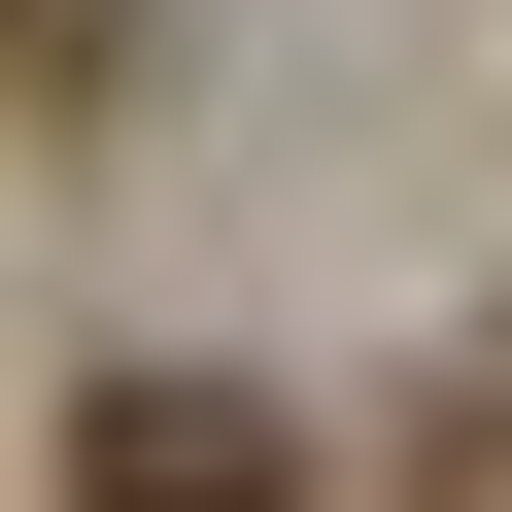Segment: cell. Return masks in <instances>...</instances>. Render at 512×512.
Returning <instances> with one entry per match:
<instances>
[{
    "label": "cell",
    "mask_w": 512,
    "mask_h": 512,
    "mask_svg": "<svg viewBox=\"0 0 512 512\" xmlns=\"http://www.w3.org/2000/svg\"><path fill=\"white\" fill-rule=\"evenodd\" d=\"M69 512H308L274 376H69Z\"/></svg>",
    "instance_id": "obj_1"
},
{
    "label": "cell",
    "mask_w": 512,
    "mask_h": 512,
    "mask_svg": "<svg viewBox=\"0 0 512 512\" xmlns=\"http://www.w3.org/2000/svg\"><path fill=\"white\" fill-rule=\"evenodd\" d=\"M103 35H137V0H0V103H69V69H103Z\"/></svg>",
    "instance_id": "obj_2"
}]
</instances>
